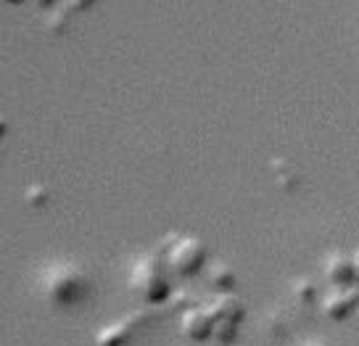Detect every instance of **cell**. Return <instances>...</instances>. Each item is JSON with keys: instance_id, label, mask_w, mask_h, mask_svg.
<instances>
[{"instance_id": "7", "label": "cell", "mask_w": 359, "mask_h": 346, "mask_svg": "<svg viewBox=\"0 0 359 346\" xmlns=\"http://www.w3.org/2000/svg\"><path fill=\"white\" fill-rule=\"evenodd\" d=\"M209 310L214 312L217 320H227V323L241 325L246 320V304L238 299L236 293H217L212 302H209Z\"/></svg>"}, {"instance_id": "6", "label": "cell", "mask_w": 359, "mask_h": 346, "mask_svg": "<svg viewBox=\"0 0 359 346\" xmlns=\"http://www.w3.org/2000/svg\"><path fill=\"white\" fill-rule=\"evenodd\" d=\"M325 278L333 288H348L354 280H357V272H354V259L348 254H330L325 259Z\"/></svg>"}, {"instance_id": "14", "label": "cell", "mask_w": 359, "mask_h": 346, "mask_svg": "<svg viewBox=\"0 0 359 346\" xmlns=\"http://www.w3.org/2000/svg\"><path fill=\"white\" fill-rule=\"evenodd\" d=\"M351 259H354V272H357V280H359V248L351 254Z\"/></svg>"}, {"instance_id": "4", "label": "cell", "mask_w": 359, "mask_h": 346, "mask_svg": "<svg viewBox=\"0 0 359 346\" xmlns=\"http://www.w3.org/2000/svg\"><path fill=\"white\" fill-rule=\"evenodd\" d=\"M214 325H217V317L209 310V304H196L180 317V328L191 341H209L214 335Z\"/></svg>"}, {"instance_id": "5", "label": "cell", "mask_w": 359, "mask_h": 346, "mask_svg": "<svg viewBox=\"0 0 359 346\" xmlns=\"http://www.w3.org/2000/svg\"><path fill=\"white\" fill-rule=\"evenodd\" d=\"M359 307V288L348 286V288H333L323 302V312L330 320H346L348 314H354Z\"/></svg>"}, {"instance_id": "16", "label": "cell", "mask_w": 359, "mask_h": 346, "mask_svg": "<svg viewBox=\"0 0 359 346\" xmlns=\"http://www.w3.org/2000/svg\"><path fill=\"white\" fill-rule=\"evenodd\" d=\"M309 346H325V344H309Z\"/></svg>"}, {"instance_id": "10", "label": "cell", "mask_w": 359, "mask_h": 346, "mask_svg": "<svg viewBox=\"0 0 359 346\" xmlns=\"http://www.w3.org/2000/svg\"><path fill=\"white\" fill-rule=\"evenodd\" d=\"M214 341L219 346H230L236 344L238 338V325L236 323H227V320H217V325H214Z\"/></svg>"}, {"instance_id": "13", "label": "cell", "mask_w": 359, "mask_h": 346, "mask_svg": "<svg viewBox=\"0 0 359 346\" xmlns=\"http://www.w3.org/2000/svg\"><path fill=\"white\" fill-rule=\"evenodd\" d=\"M169 307H175V310H180V312H185V310H191V307H196V302H193V296L188 293L185 288L175 291L172 296H169Z\"/></svg>"}, {"instance_id": "9", "label": "cell", "mask_w": 359, "mask_h": 346, "mask_svg": "<svg viewBox=\"0 0 359 346\" xmlns=\"http://www.w3.org/2000/svg\"><path fill=\"white\" fill-rule=\"evenodd\" d=\"M130 338H133V328L122 320V323H111V325H106L103 331H98L95 344L98 346H127L130 344Z\"/></svg>"}, {"instance_id": "3", "label": "cell", "mask_w": 359, "mask_h": 346, "mask_svg": "<svg viewBox=\"0 0 359 346\" xmlns=\"http://www.w3.org/2000/svg\"><path fill=\"white\" fill-rule=\"evenodd\" d=\"M167 267L180 278H193L206 267V246L201 238H180L177 246L167 254Z\"/></svg>"}, {"instance_id": "15", "label": "cell", "mask_w": 359, "mask_h": 346, "mask_svg": "<svg viewBox=\"0 0 359 346\" xmlns=\"http://www.w3.org/2000/svg\"><path fill=\"white\" fill-rule=\"evenodd\" d=\"M354 317H357V323H359V307H357V312H354Z\"/></svg>"}, {"instance_id": "2", "label": "cell", "mask_w": 359, "mask_h": 346, "mask_svg": "<svg viewBox=\"0 0 359 346\" xmlns=\"http://www.w3.org/2000/svg\"><path fill=\"white\" fill-rule=\"evenodd\" d=\"M48 299L56 304H74L85 296L88 291V275L82 267H74V265H64V267H56L48 278Z\"/></svg>"}, {"instance_id": "12", "label": "cell", "mask_w": 359, "mask_h": 346, "mask_svg": "<svg viewBox=\"0 0 359 346\" xmlns=\"http://www.w3.org/2000/svg\"><path fill=\"white\" fill-rule=\"evenodd\" d=\"M24 196H27V201L32 204V206L43 209L45 204H48V196H50V193H48V188H45V185H40V182H37V185H29Z\"/></svg>"}, {"instance_id": "11", "label": "cell", "mask_w": 359, "mask_h": 346, "mask_svg": "<svg viewBox=\"0 0 359 346\" xmlns=\"http://www.w3.org/2000/svg\"><path fill=\"white\" fill-rule=\"evenodd\" d=\"M293 293H296L299 302H312L314 296H317V286H314V280L302 278L296 286H293Z\"/></svg>"}, {"instance_id": "1", "label": "cell", "mask_w": 359, "mask_h": 346, "mask_svg": "<svg viewBox=\"0 0 359 346\" xmlns=\"http://www.w3.org/2000/svg\"><path fill=\"white\" fill-rule=\"evenodd\" d=\"M164 265H167V259L156 257V254H148V257L135 262L133 275H130V288H133L143 302L161 304V302H169V296L175 293L167 280Z\"/></svg>"}, {"instance_id": "8", "label": "cell", "mask_w": 359, "mask_h": 346, "mask_svg": "<svg viewBox=\"0 0 359 346\" xmlns=\"http://www.w3.org/2000/svg\"><path fill=\"white\" fill-rule=\"evenodd\" d=\"M206 280L217 293H230V288L236 286V270L224 262H214L212 267L206 270Z\"/></svg>"}]
</instances>
